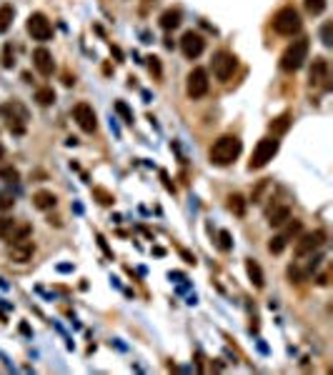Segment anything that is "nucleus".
I'll use <instances>...</instances> for the list:
<instances>
[{
  "instance_id": "b1692460",
  "label": "nucleus",
  "mask_w": 333,
  "mask_h": 375,
  "mask_svg": "<svg viewBox=\"0 0 333 375\" xmlns=\"http://www.w3.org/2000/svg\"><path fill=\"white\" fill-rule=\"evenodd\" d=\"M30 225L23 223V225H15V230L10 233V238H8V243H15V240H25V238H30Z\"/></svg>"
},
{
  "instance_id": "4468645a",
  "label": "nucleus",
  "mask_w": 333,
  "mask_h": 375,
  "mask_svg": "<svg viewBox=\"0 0 333 375\" xmlns=\"http://www.w3.org/2000/svg\"><path fill=\"white\" fill-rule=\"evenodd\" d=\"M326 78H328V60L326 58H313V65H311V73H308L311 85H323Z\"/></svg>"
},
{
  "instance_id": "f257e3e1",
  "label": "nucleus",
  "mask_w": 333,
  "mask_h": 375,
  "mask_svg": "<svg viewBox=\"0 0 333 375\" xmlns=\"http://www.w3.org/2000/svg\"><path fill=\"white\" fill-rule=\"evenodd\" d=\"M240 150H243V145H240V140L235 138V135H220L216 143L211 145V153H208V158H211V163L213 165H231L235 158L240 155Z\"/></svg>"
},
{
  "instance_id": "412c9836",
  "label": "nucleus",
  "mask_w": 333,
  "mask_h": 375,
  "mask_svg": "<svg viewBox=\"0 0 333 375\" xmlns=\"http://www.w3.org/2000/svg\"><path fill=\"white\" fill-rule=\"evenodd\" d=\"M35 100H38V105L48 108V105L55 103V90H53V88H38V90H35Z\"/></svg>"
},
{
  "instance_id": "aec40b11",
  "label": "nucleus",
  "mask_w": 333,
  "mask_h": 375,
  "mask_svg": "<svg viewBox=\"0 0 333 375\" xmlns=\"http://www.w3.org/2000/svg\"><path fill=\"white\" fill-rule=\"evenodd\" d=\"M15 225H18L15 218H10V215H0V240H8L10 233L15 230Z\"/></svg>"
},
{
  "instance_id": "9b49d317",
  "label": "nucleus",
  "mask_w": 333,
  "mask_h": 375,
  "mask_svg": "<svg viewBox=\"0 0 333 375\" xmlns=\"http://www.w3.org/2000/svg\"><path fill=\"white\" fill-rule=\"evenodd\" d=\"M73 118H76V123L80 125L83 133H96V128H98L96 110H93V105H88V103H78V105L73 108Z\"/></svg>"
},
{
  "instance_id": "f704fd0d",
  "label": "nucleus",
  "mask_w": 333,
  "mask_h": 375,
  "mask_svg": "<svg viewBox=\"0 0 333 375\" xmlns=\"http://www.w3.org/2000/svg\"><path fill=\"white\" fill-rule=\"evenodd\" d=\"M148 65H151V73H156L160 78V63H158V58H148Z\"/></svg>"
},
{
  "instance_id": "a878e982",
  "label": "nucleus",
  "mask_w": 333,
  "mask_h": 375,
  "mask_svg": "<svg viewBox=\"0 0 333 375\" xmlns=\"http://www.w3.org/2000/svg\"><path fill=\"white\" fill-rule=\"evenodd\" d=\"M0 180H5V183H18L20 180L18 168H13V165H3V168H0Z\"/></svg>"
},
{
  "instance_id": "a211bd4d",
  "label": "nucleus",
  "mask_w": 333,
  "mask_h": 375,
  "mask_svg": "<svg viewBox=\"0 0 333 375\" xmlns=\"http://www.w3.org/2000/svg\"><path fill=\"white\" fill-rule=\"evenodd\" d=\"M288 220H291V208H288V205H278L273 213H268V223L273 225V228H278V225H286Z\"/></svg>"
},
{
  "instance_id": "7ed1b4c3",
  "label": "nucleus",
  "mask_w": 333,
  "mask_h": 375,
  "mask_svg": "<svg viewBox=\"0 0 333 375\" xmlns=\"http://www.w3.org/2000/svg\"><path fill=\"white\" fill-rule=\"evenodd\" d=\"M0 115H3V120L8 123V130L13 133V135H23L25 133V123H28V110H25V105L18 103V100H10V103H3L0 105Z\"/></svg>"
},
{
  "instance_id": "20e7f679",
  "label": "nucleus",
  "mask_w": 333,
  "mask_h": 375,
  "mask_svg": "<svg viewBox=\"0 0 333 375\" xmlns=\"http://www.w3.org/2000/svg\"><path fill=\"white\" fill-rule=\"evenodd\" d=\"M301 25H303V20H301V15H298V10L291 8V5L281 8V10L273 15V30L278 33V35L293 38L295 33H301Z\"/></svg>"
},
{
  "instance_id": "5701e85b",
  "label": "nucleus",
  "mask_w": 333,
  "mask_h": 375,
  "mask_svg": "<svg viewBox=\"0 0 333 375\" xmlns=\"http://www.w3.org/2000/svg\"><path fill=\"white\" fill-rule=\"evenodd\" d=\"M288 125H291V115L283 113L281 118H275L273 123H271V130H273V135H281V133L288 130Z\"/></svg>"
},
{
  "instance_id": "f03ea898",
  "label": "nucleus",
  "mask_w": 333,
  "mask_h": 375,
  "mask_svg": "<svg viewBox=\"0 0 333 375\" xmlns=\"http://www.w3.org/2000/svg\"><path fill=\"white\" fill-rule=\"evenodd\" d=\"M308 48H311L308 38H298V40H293V43L281 53V60H278L281 70H286V73H295L298 68H303V63L308 60Z\"/></svg>"
},
{
  "instance_id": "f8f14e48",
  "label": "nucleus",
  "mask_w": 333,
  "mask_h": 375,
  "mask_svg": "<svg viewBox=\"0 0 333 375\" xmlns=\"http://www.w3.org/2000/svg\"><path fill=\"white\" fill-rule=\"evenodd\" d=\"M33 255H35V243L30 240V238H25V240H15V243L8 248V258L13 262H30L33 260Z\"/></svg>"
},
{
  "instance_id": "c756f323",
  "label": "nucleus",
  "mask_w": 333,
  "mask_h": 375,
  "mask_svg": "<svg viewBox=\"0 0 333 375\" xmlns=\"http://www.w3.org/2000/svg\"><path fill=\"white\" fill-rule=\"evenodd\" d=\"M13 205H15V198H13V193H0V213L10 210Z\"/></svg>"
},
{
  "instance_id": "cd10ccee",
  "label": "nucleus",
  "mask_w": 333,
  "mask_h": 375,
  "mask_svg": "<svg viewBox=\"0 0 333 375\" xmlns=\"http://www.w3.org/2000/svg\"><path fill=\"white\" fill-rule=\"evenodd\" d=\"M93 195L98 198V203H100V205H113V203H116L113 193H108L105 188H93Z\"/></svg>"
},
{
  "instance_id": "2f4dec72",
  "label": "nucleus",
  "mask_w": 333,
  "mask_h": 375,
  "mask_svg": "<svg viewBox=\"0 0 333 375\" xmlns=\"http://www.w3.org/2000/svg\"><path fill=\"white\" fill-rule=\"evenodd\" d=\"M218 238H220V250H231V248H233V240H231V233H228V230H220V233H218Z\"/></svg>"
},
{
  "instance_id": "6ab92c4d",
  "label": "nucleus",
  "mask_w": 333,
  "mask_h": 375,
  "mask_svg": "<svg viewBox=\"0 0 333 375\" xmlns=\"http://www.w3.org/2000/svg\"><path fill=\"white\" fill-rule=\"evenodd\" d=\"M13 18H15V8L0 5V33H8V28L13 25Z\"/></svg>"
},
{
  "instance_id": "473e14b6",
  "label": "nucleus",
  "mask_w": 333,
  "mask_h": 375,
  "mask_svg": "<svg viewBox=\"0 0 333 375\" xmlns=\"http://www.w3.org/2000/svg\"><path fill=\"white\" fill-rule=\"evenodd\" d=\"M301 230H303V225H301V220H291V223H288V228H286V233H283V235H286V238H295V235H298Z\"/></svg>"
},
{
  "instance_id": "e433bc0d",
  "label": "nucleus",
  "mask_w": 333,
  "mask_h": 375,
  "mask_svg": "<svg viewBox=\"0 0 333 375\" xmlns=\"http://www.w3.org/2000/svg\"><path fill=\"white\" fill-rule=\"evenodd\" d=\"M3 155H5V150H3V145H0V158H3Z\"/></svg>"
},
{
  "instance_id": "c9c22d12",
  "label": "nucleus",
  "mask_w": 333,
  "mask_h": 375,
  "mask_svg": "<svg viewBox=\"0 0 333 375\" xmlns=\"http://www.w3.org/2000/svg\"><path fill=\"white\" fill-rule=\"evenodd\" d=\"M180 255L186 258V262H191V265H196V255H191L188 250H180Z\"/></svg>"
},
{
  "instance_id": "ddd939ff",
  "label": "nucleus",
  "mask_w": 333,
  "mask_h": 375,
  "mask_svg": "<svg viewBox=\"0 0 333 375\" xmlns=\"http://www.w3.org/2000/svg\"><path fill=\"white\" fill-rule=\"evenodd\" d=\"M33 65H35V70L40 75H53L55 70V60H53V53L48 50V48H35L33 50Z\"/></svg>"
},
{
  "instance_id": "0eeeda50",
  "label": "nucleus",
  "mask_w": 333,
  "mask_h": 375,
  "mask_svg": "<svg viewBox=\"0 0 333 375\" xmlns=\"http://www.w3.org/2000/svg\"><path fill=\"white\" fill-rule=\"evenodd\" d=\"M326 230H313V233H306V235H301L298 238V243H295V255L298 258H306V255H313L318 248H323L326 245Z\"/></svg>"
},
{
  "instance_id": "c85d7f7f",
  "label": "nucleus",
  "mask_w": 333,
  "mask_h": 375,
  "mask_svg": "<svg viewBox=\"0 0 333 375\" xmlns=\"http://www.w3.org/2000/svg\"><path fill=\"white\" fill-rule=\"evenodd\" d=\"M331 30H333V23H331V20H326V23H323V28H321V40H323V45H326V48H331V45H333Z\"/></svg>"
},
{
  "instance_id": "2eb2a0df",
  "label": "nucleus",
  "mask_w": 333,
  "mask_h": 375,
  "mask_svg": "<svg viewBox=\"0 0 333 375\" xmlns=\"http://www.w3.org/2000/svg\"><path fill=\"white\" fill-rule=\"evenodd\" d=\"M58 203V198H55V193H50V190H38V193H33V208H38V210H50V208H55Z\"/></svg>"
},
{
  "instance_id": "72a5a7b5",
  "label": "nucleus",
  "mask_w": 333,
  "mask_h": 375,
  "mask_svg": "<svg viewBox=\"0 0 333 375\" xmlns=\"http://www.w3.org/2000/svg\"><path fill=\"white\" fill-rule=\"evenodd\" d=\"M3 65H5V68H13V45H10V43L3 48Z\"/></svg>"
},
{
  "instance_id": "6e6552de",
  "label": "nucleus",
  "mask_w": 333,
  "mask_h": 375,
  "mask_svg": "<svg viewBox=\"0 0 333 375\" xmlns=\"http://www.w3.org/2000/svg\"><path fill=\"white\" fill-rule=\"evenodd\" d=\"M28 33L33 35V40L48 43L53 38V25H50V20L45 18L43 13H30L28 15Z\"/></svg>"
},
{
  "instance_id": "423d86ee",
  "label": "nucleus",
  "mask_w": 333,
  "mask_h": 375,
  "mask_svg": "<svg viewBox=\"0 0 333 375\" xmlns=\"http://www.w3.org/2000/svg\"><path fill=\"white\" fill-rule=\"evenodd\" d=\"M208 88H211L208 70H206V68H193V70L188 73V80H186V93H188V98L200 100L203 95L208 93Z\"/></svg>"
},
{
  "instance_id": "bb28decb",
  "label": "nucleus",
  "mask_w": 333,
  "mask_h": 375,
  "mask_svg": "<svg viewBox=\"0 0 333 375\" xmlns=\"http://www.w3.org/2000/svg\"><path fill=\"white\" fill-rule=\"evenodd\" d=\"M303 8H306V13H311V15H321V13L326 10V0H303Z\"/></svg>"
},
{
  "instance_id": "f3484780",
  "label": "nucleus",
  "mask_w": 333,
  "mask_h": 375,
  "mask_svg": "<svg viewBox=\"0 0 333 375\" xmlns=\"http://www.w3.org/2000/svg\"><path fill=\"white\" fill-rule=\"evenodd\" d=\"M246 273H248V278H251V283H253L255 288H263V285H266L263 270H261V265H258L253 258H248V260H246Z\"/></svg>"
},
{
  "instance_id": "4be33fe9",
  "label": "nucleus",
  "mask_w": 333,
  "mask_h": 375,
  "mask_svg": "<svg viewBox=\"0 0 333 375\" xmlns=\"http://www.w3.org/2000/svg\"><path fill=\"white\" fill-rule=\"evenodd\" d=\"M228 208L233 210L235 215L240 218V215H246V200H243V195H238V193H233L231 198H228Z\"/></svg>"
},
{
  "instance_id": "9d476101",
  "label": "nucleus",
  "mask_w": 333,
  "mask_h": 375,
  "mask_svg": "<svg viewBox=\"0 0 333 375\" xmlns=\"http://www.w3.org/2000/svg\"><path fill=\"white\" fill-rule=\"evenodd\" d=\"M203 50H206V38L200 35V33H196V30L183 33V38H180V53L188 58V60H196Z\"/></svg>"
},
{
  "instance_id": "1a4fd4ad",
  "label": "nucleus",
  "mask_w": 333,
  "mask_h": 375,
  "mask_svg": "<svg viewBox=\"0 0 333 375\" xmlns=\"http://www.w3.org/2000/svg\"><path fill=\"white\" fill-rule=\"evenodd\" d=\"M235 65H238V58L233 53H228V50H218L213 55V75L218 80H223V83L235 73Z\"/></svg>"
},
{
  "instance_id": "7c9ffc66",
  "label": "nucleus",
  "mask_w": 333,
  "mask_h": 375,
  "mask_svg": "<svg viewBox=\"0 0 333 375\" xmlns=\"http://www.w3.org/2000/svg\"><path fill=\"white\" fill-rule=\"evenodd\" d=\"M116 110L123 115V120H125V123H133V113H131V108H128L123 100H116Z\"/></svg>"
},
{
  "instance_id": "dca6fc26",
  "label": "nucleus",
  "mask_w": 333,
  "mask_h": 375,
  "mask_svg": "<svg viewBox=\"0 0 333 375\" xmlns=\"http://www.w3.org/2000/svg\"><path fill=\"white\" fill-rule=\"evenodd\" d=\"M158 23H160V28H163V30H176L178 25H180V10H176V8H168V10L158 18Z\"/></svg>"
},
{
  "instance_id": "393cba45",
  "label": "nucleus",
  "mask_w": 333,
  "mask_h": 375,
  "mask_svg": "<svg viewBox=\"0 0 333 375\" xmlns=\"http://www.w3.org/2000/svg\"><path fill=\"white\" fill-rule=\"evenodd\" d=\"M286 245H288V238L281 233V235H273V238H271V243H268V250H271L273 255H278V253H283V250H286Z\"/></svg>"
},
{
  "instance_id": "39448f33",
  "label": "nucleus",
  "mask_w": 333,
  "mask_h": 375,
  "mask_svg": "<svg viewBox=\"0 0 333 375\" xmlns=\"http://www.w3.org/2000/svg\"><path fill=\"white\" fill-rule=\"evenodd\" d=\"M278 148H281V143L275 140V135H273V138H261V140H258V145L253 148V155H251L248 168H251V170L266 168V165H268V163L275 158Z\"/></svg>"
}]
</instances>
